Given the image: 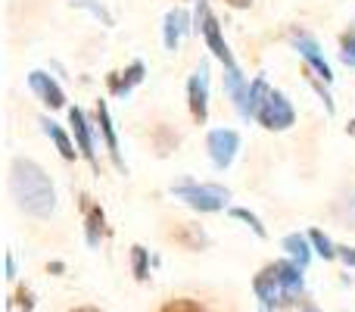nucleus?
Here are the masks:
<instances>
[{
	"mask_svg": "<svg viewBox=\"0 0 355 312\" xmlns=\"http://www.w3.org/2000/svg\"><path fill=\"white\" fill-rule=\"evenodd\" d=\"M234 219H243L246 225H250L252 231L259 234V238H265V228L259 225V219H256V215H252V213H246V209H234Z\"/></svg>",
	"mask_w": 355,
	"mask_h": 312,
	"instance_id": "obj_22",
	"label": "nucleus"
},
{
	"mask_svg": "<svg viewBox=\"0 0 355 312\" xmlns=\"http://www.w3.org/2000/svg\"><path fill=\"white\" fill-rule=\"evenodd\" d=\"M184 25H187V16H184L181 10H172L166 16V44H168V50L178 47V38H181Z\"/></svg>",
	"mask_w": 355,
	"mask_h": 312,
	"instance_id": "obj_11",
	"label": "nucleus"
},
{
	"mask_svg": "<svg viewBox=\"0 0 355 312\" xmlns=\"http://www.w3.org/2000/svg\"><path fill=\"white\" fill-rule=\"evenodd\" d=\"M69 119H72V129H75V138H78V147H81V154H85V156L94 163L91 129H87V122H85V113H81V110H72V113H69Z\"/></svg>",
	"mask_w": 355,
	"mask_h": 312,
	"instance_id": "obj_9",
	"label": "nucleus"
},
{
	"mask_svg": "<svg viewBox=\"0 0 355 312\" xmlns=\"http://www.w3.org/2000/svg\"><path fill=\"white\" fill-rule=\"evenodd\" d=\"M312 240H315V247H318V253H321L324 259H334V256H337V250H334V244L327 240V234L312 231Z\"/></svg>",
	"mask_w": 355,
	"mask_h": 312,
	"instance_id": "obj_19",
	"label": "nucleus"
},
{
	"mask_svg": "<svg viewBox=\"0 0 355 312\" xmlns=\"http://www.w3.org/2000/svg\"><path fill=\"white\" fill-rule=\"evenodd\" d=\"M85 209H87V240L97 244L100 234H103V209L91 206V203H85Z\"/></svg>",
	"mask_w": 355,
	"mask_h": 312,
	"instance_id": "obj_12",
	"label": "nucleus"
},
{
	"mask_svg": "<svg viewBox=\"0 0 355 312\" xmlns=\"http://www.w3.org/2000/svg\"><path fill=\"white\" fill-rule=\"evenodd\" d=\"M196 22H200L202 35H206V44L209 50H212L215 56H218L221 63H227V66L234 69V60H231V50H227V44L221 41V31H218V22H215V16L209 13V3L206 0H200V10H196Z\"/></svg>",
	"mask_w": 355,
	"mask_h": 312,
	"instance_id": "obj_3",
	"label": "nucleus"
},
{
	"mask_svg": "<svg viewBox=\"0 0 355 312\" xmlns=\"http://www.w3.org/2000/svg\"><path fill=\"white\" fill-rule=\"evenodd\" d=\"M28 85L35 88V91L41 94V100H44V104H47V106H53V110H56V106H62V104H66V97H62V91H60V88H56V81H50L44 72H31V75H28Z\"/></svg>",
	"mask_w": 355,
	"mask_h": 312,
	"instance_id": "obj_8",
	"label": "nucleus"
},
{
	"mask_svg": "<svg viewBox=\"0 0 355 312\" xmlns=\"http://www.w3.org/2000/svg\"><path fill=\"white\" fill-rule=\"evenodd\" d=\"M340 256H343L349 265H355V250H343V253H340Z\"/></svg>",
	"mask_w": 355,
	"mask_h": 312,
	"instance_id": "obj_23",
	"label": "nucleus"
},
{
	"mask_svg": "<svg viewBox=\"0 0 355 312\" xmlns=\"http://www.w3.org/2000/svg\"><path fill=\"white\" fill-rule=\"evenodd\" d=\"M237 144H240V138L234 135V131H227V129L212 131V135H209V154H212V163L225 169V165L234 159V154H237Z\"/></svg>",
	"mask_w": 355,
	"mask_h": 312,
	"instance_id": "obj_5",
	"label": "nucleus"
},
{
	"mask_svg": "<svg viewBox=\"0 0 355 312\" xmlns=\"http://www.w3.org/2000/svg\"><path fill=\"white\" fill-rule=\"evenodd\" d=\"M72 312H100V309H94V306H78V309H72Z\"/></svg>",
	"mask_w": 355,
	"mask_h": 312,
	"instance_id": "obj_26",
	"label": "nucleus"
},
{
	"mask_svg": "<svg viewBox=\"0 0 355 312\" xmlns=\"http://www.w3.org/2000/svg\"><path fill=\"white\" fill-rule=\"evenodd\" d=\"M159 312H206V309H202L196 300H187V297H178V300H168Z\"/></svg>",
	"mask_w": 355,
	"mask_h": 312,
	"instance_id": "obj_17",
	"label": "nucleus"
},
{
	"mask_svg": "<svg viewBox=\"0 0 355 312\" xmlns=\"http://www.w3.org/2000/svg\"><path fill=\"white\" fill-rule=\"evenodd\" d=\"M227 3H231V6H237V10H243V6H250L252 0H227Z\"/></svg>",
	"mask_w": 355,
	"mask_h": 312,
	"instance_id": "obj_25",
	"label": "nucleus"
},
{
	"mask_svg": "<svg viewBox=\"0 0 355 312\" xmlns=\"http://www.w3.org/2000/svg\"><path fill=\"white\" fill-rule=\"evenodd\" d=\"M256 119L265 129H287V125H293V110H290V104L281 94H268V100H265V106L259 110Z\"/></svg>",
	"mask_w": 355,
	"mask_h": 312,
	"instance_id": "obj_4",
	"label": "nucleus"
},
{
	"mask_svg": "<svg viewBox=\"0 0 355 312\" xmlns=\"http://www.w3.org/2000/svg\"><path fill=\"white\" fill-rule=\"evenodd\" d=\"M300 312H318V309H315L309 300H300Z\"/></svg>",
	"mask_w": 355,
	"mask_h": 312,
	"instance_id": "obj_24",
	"label": "nucleus"
},
{
	"mask_svg": "<svg viewBox=\"0 0 355 312\" xmlns=\"http://www.w3.org/2000/svg\"><path fill=\"white\" fill-rule=\"evenodd\" d=\"M284 247H287L290 253H293L296 259H300V265L309 263V247H306V238H300V234H290L287 240H284Z\"/></svg>",
	"mask_w": 355,
	"mask_h": 312,
	"instance_id": "obj_16",
	"label": "nucleus"
},
{
	"mask_svg": "<svg viewBox=\"0 0 355 312\" xmlns=\"http://www.w3.org/2000/svg\"><path fill=\"white\" fill-rule=\"evenodd\" d=\"M343 63L346 66H355V28H349L343 35Z\"/></svg>",
	"mask_w": 355,
	"mask_h": 312,
	"instance_id": "obj_21",
	"label": "nucleus"
},
{
	"mask_svg": "<svg viewBox=\"0 0 355 312\" xmlns=\"http://www.w3.org/2000/svg\"><path fill=\"white\" fill-rule=\"evenodd\" d=\"M175 194L181 197V200H187L193 209H202V213H212V209H218L221 203L227 200V190L209 188V184H202V188H196V184H181V188H175Z\"/></svg>",
	"mask_w": 355,
	"mask_h": 312,
	"instance_id": "obj_2",
	"label": "nucleus"
},
{
	"mask_svg": "<svg viewBox=\"0 0 355 312\" xmlns=\"http://www.w3.org/2000/svg\"><path fill=\"white\" fill-rule=\"evenodd\" d=\"M206 85H209V69L200 66L196 75L190 79V113H193L196 122L206 119Z\"/></svg>",
	"mask_w": 355,
	"mask_h": 312,
	"instance_id": "obj_6",
	"label": "nucleus"
},
{
	"mask_svg": "<svg viewBox=\"0 0 355 312\" xmlns=\"http://www.w3.org/2000/svg\"><path fill=\"white\" fill-rule=\"evenodd\" d=\"M131 256H135V278H137V281H147V275H150L147 250H144V247H135V250H131Z\"/></svg>",
	"mask_w": 355,
	"mask_h": 312,
	"instance_id": "obj_18",
	"label": "nucleus"
},
{
	"mask_svg": "<svg viewBox=\"0 0 355 312\" xmlns=\"http://www.w3.org/2000/svg\"><path fill=\"white\" fill-rule=\"evenodd\" d=\"M12 306H16L19 312H31L35 309V297H31L28 288H19L16 290V300H12Z\"/></svg>",
	"mask_w": 355,
	"mask_h": 312,
	"instance_id": "obj_20",
	"label": "nucleus"
},
{
	"mask_svg": "<svg viewBox=\"0 0 355 312\" xmlns=\"http://www.w3.org/2000/svg\"><path fill=\"white\" fill-rule=\"evenodd\" d=\"M12 197L19 200V206L28 209L35 215H47L53 209V190H50V181L35 163L28 159H16L12 163V178H10Z\"/></svg>",
	"mask_w": 355,
	"mask_h": 312,
	"instance_id": "obj_1",
	"label": "nucleus"
},
{
	"mask_svg": "<svg viewBox=\"0 0 355 312\" xmlns=\"http://www.w3.org/2000/svg\"><path fill=\"white\" fill-rule=\"evenodd\" d=\"M141 75H144V66H141V63H135V66L125 72L122 81H119V75H110V88H112L116 94H125L131 85H137V81H141Z\"/></svg>",
	"mask_w": 355,
	"mask_h": 312,
	"instance_id": "obj_13",
	"label": "nucleus"
},
{
	"mask_svg": "<svg viewBox=\"0 0 355 312\" xmlns=\"http://www.w3.org/2000/svg\"><path fill=\"white\" fill-rule=\"evenodd\" d=\"M44 129H47V135L56 141V147H60V154H62V156H66V159H75V150H72V144H69V138L62 135V131L56 129L53 122H44Z\"/></svg>",
	"mask_w": 355,
	"mask_h": 312,
	"instance_id": "obj_15",
	"label": "nucleus"
},
{
	"mask_svg": "<svg viewBox=\"0 0 355 312\" xmlns=\"http://www.w3.org/2000/svg\"><path fill=\"white\" fill-rule=\"evenodd\" d=\"M97 119H100V129H103V138H106V147L112 150V156H116L119 163V141H116V131H112V122H110V113H106V106L100 104L97 106Z\"/></svg>",
	"mask_w": 355,
	"mask_h": 312,
	"instance_id": "obj_14",
	"label": "nucleus"
},
{
	"mask_svg": "<svg viewBox=\"0 0 355 312\" xmlns=\"http://www.w3.org/2000/svg\"><path fill=\"white\" fill-rule=\"evenodd\" d=\"M296 44H300L302 56H306V60L312 63V66L318 69L321 75H324V81H331V79H334V75H331V66H327V60L318 54V47H315V41H309V38H300V41H296Z\"/></svg>",
	"mask_w": 355,
	"mask_h": 312,
	"instance_id": "obj_10",
	"label": "nucleus"
},
{
	"mask_svg": "<svg viewBox=\"0 0 355 312\" xmlns=\"http://www.w3.org/2000/svg\"><path fill=\"white\" fill-rule=\"evenodd\" d=\"M168 238L181 244L184 250H202L206 247V234L200 231V225H187V222H178L175 228H168Z\"/></svg>",
	"mask_w": 355,
	"mask_h": 312,
	"instance_id": "obj_7",
	"label": "nucleus"
}]
</instances>
